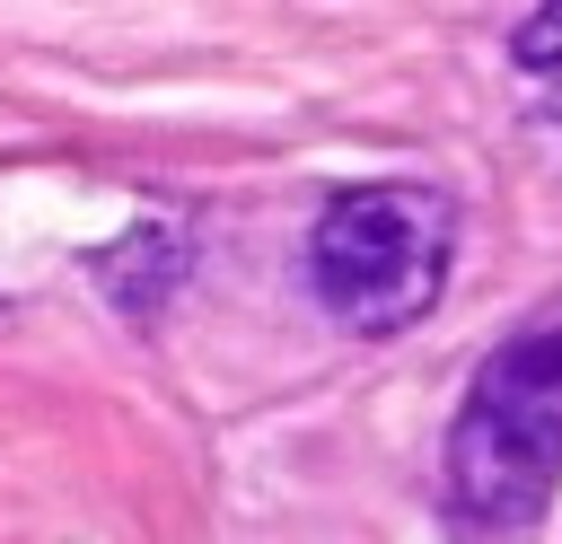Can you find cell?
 Here are the masks:
<instances>
[{"label":"cell","mask_w":562,"mask_h":544,"mask_svg":"<svg viewBox=\"0 0 562 544\" xmlns=\"http://www.w3.org/2000/svg\"><path fill=\"white\" fill-rule=\"evenodd\" d=\"M562 491V298L527 316L448 421V500L474 535H518Z\"/></svg>","instance_id":"cell-1"},{"label":"cell","mask_w":562,"mask_h":544,"mask_svg":"<svg viewBox=\"0 0 562 544\" xmlns=\"http://www.w3.org/2000/svg\"><path fill=\"white\" fill-rule=\"evenodd\" d=\"M457 254V211L430 184H351L307 228V281L351 333H404L430 316Z\"/></svg>","instance_id":"cell-2"},{"label":"cell","mask_w":562,"mask_h":544,"mask_svg":"<svg viewBox=\"0 0 562 544\" xmlns=\"http://www.w3.org/2000/svg\"><path fill=\"white\" fill-rule=\"evenodd\" d=\"M518 61H527V70H553V61H562V0H544V18L518 35Z\"/></svg>","instance_id":"cell-3"}]
</instances>
